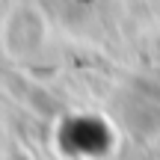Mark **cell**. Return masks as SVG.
<instances>
[{"instance_id":"cell-1","label":"cell","mask_w":160,"mask_h":160,"mask_svg":"<svg viewBox=\"0 0 160 160\" xmlns=\"http://www.w3.org/2000/svg\"><path fill=\"white\" fill-rule=\"evenodd\" d=\"M51 42V21L39 6L12 3L0 24V51L12 62H33Z\"/></svg>"},{"instance_id":"cell-2","label":"cell","mask_w":160,"mask_h":160,"mask_svg":"<svg viewBox=\"0 0 160 160\" xmlns=\"http://www.w3.org/2000/svg\"><path fill=\"white\" fill-rule=\"evenodd\" d=\"M9 9H12V0H0V24H3V18H6Z\"/></svg>"}]
</instances>
